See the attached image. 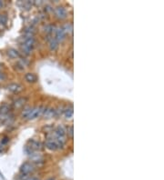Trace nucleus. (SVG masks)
<instances>
[{"label": "nucleus", "instance_id": "f257e3e1", "mask_svg": "<svg viewBox=\"0 0 164 180\" xmlns=\"http://www.w3.org/2000/svg\"><path fill=\"white\" fill-rule=\"evenodd\" d=\"M35 43H36V41L33 37H26V38L25 39V41L23 42L22 46H21L22 50L25 52V54H26V55L31 54V51L35 46Z\"/></svg>", "mask_w": 164, "mask_h": 180}, {"label": "nucleus", "instance_id": "f03ea898", "mask_svg": "<svg viewBox=\"0 0 164 180\" xmlns=\"http://www.w3.org/2000/svg\"><path fill=\"white\" fill-rule=\"evenodd\" d=\"M43 109H44V108H41V107H38V108H32L31 111H30V113H29V115L27 116L26 119H28V120H32V119H35V118L38 117L39 116H41V115L43 114V112H44Z\"/></svg>", "mask_w": 164, "mask_h": 180}, {"label": "nucleus", "instance_id": "7ed1b4c3", "mask_svg": "<svg viewBox=\"0 0 164 180\" xmlns=\"http://www.w3.org/2000/svg\"><path fill=\"white\" fill-rule=\"evenodd\" d=\"M33 170H34V166L31 163H28V162L23 164L20 168V172L23 176H26L28 174H30Z\"/></svg>", "mask_w": 164, "mask_h": 180}, {"label": "nucleus", "instance_id": "20e7f679", "mask_svg": "<svg viewBox=\"0 0 164 180\" xmlns=\"http://www.w3.org/2000/svg\"><path fill=\"white\" fill-rule=\"evenodd\" d=\"M55 14L57 18L59 19H65L68 16L67 11L63 7H57L55 8Z\"/></svg>", "mask_w": 164, "mask_h": 180}, {"label": "nucleus", "instance_id": "39448f33", "mask_svg": "<svg viewBox=\"0 0 164 180\" xmlns=\"http://www.w3.org/2000/svg\"><path fill=\"white\" fill-rule=\"evenodd\" d=\"M65 37H66V33L64 32L63 28H62V27H58V28L56 30V37H55V38H56L57 41L59 43V42L63 41V40L65 39Z\"/></svg>", "mask_w": 164, "mask_h": 180}, {"label": "nucleus", "instance_id": "423d86ee", "mask_svg": "<svg viewBox=\"0 0 164 180\" xmlns=\"http://www.w3.org/2000/svg\"><path fill=\"white\" fill-rule=\"evenodd\" d=\"M46 147L48 149H49L50 151H55V150H57L58 148V146L57 144V142L55 141V139L53 138H49L46 141Z\"/></svg>", "mask_w": 164, "mask_h": 180}, {"label": "nucleus", "instance_id": "0eeeda50", "mask_svg": "<svg viewBox=\"0 0 164 180\" xmlns=\"http://www.w3.org/2000/svg\"><path fill=\"white\" fill-rule=\"evenodd\" d=\"M22 88H23L22 86L19 85V84H17V83H12V84L7 86L8 91H10L12 93H18V92L21 91Z\"/></svg>", "mask_w": 164, "mask_h": 180}, {"label": "nucleus", "instance_id": "6e6552de", "mask_svg": "<svg viewBox=\"0 0 164 180\" xmlns=\"http://www.w3.org/2000/svg\"><path fill=\"white\" fill-rule=\"evenodd\" d=\"M26 102V97H19L17 100H15V102L13 103V106L15 108H20L22 107H24V105Z\"/></svg>", "mask_w": 164, "mask_h": 180}, {"label": "nucleus", "instance_id": "1a4fd4ad", "mask_svg": "<svg viewBox=\"0 0 164 180\" xmlns=\"http://www.w3.org/2000/svg\"><path fill=\"white\" fill-rule=\"evenodd\" d=\"M7 114H10V107L7 103H3L0 106V116H6Z\"/></svg>", "mask_w": 164, "mask_h": 180}, {"label": "nucleus", "instance_id": "9d476101", "mask_svg": "<svg viewBox=\"0 0 164 180\" xmlns=\"http://www.w3.org/2000/svg\"><path fill=\"white\" fill-rule=\"evenodd\" d=\"M56 115V110L53 108H48V109H45L43 112V116L45 118H50L53 117V116Z\"/></svg>", "mask_w": 164, "mask_h": 180}, {"label": "nucleus", "instance_id": "9b49d317", "mask_svg": "<svg viewBox=\"0 0 164 180\" xmlns=\"http://www.w3.org/2000/svg\"><path fill=\"white\" fill-rule=\"evenodd\" d=\"M25 79L29 83H34L37 81V76L33 73H26L25 75Z\"/></svg>", "mask_w": 164, "mask_h": 180}, {"label": "nucleus", "instance_id": "f8f14e48", "mask_svg": "<svg viewBox=\"0 0 164 180\" xmlns=\"http://www.w3.org/2000/svg\"><path fill=\"white\" fill-rule=\"evenodd\" d=\"M58 47V42L57 41V39L55 37H52L49 41V48L51 51H55Z\"/></svg>", "mask_w": 164, "mask_h": 180}, {"label": "nucleus", "instance_id": "ddd939ff", "mask_svg": "<svg viewBox=\"0 0 164 180\" xmlns=\"http://www.w3.org/2000/svg\"><path fill=\"white\" fill-rule=\"evenodd\" d=\"M7 55H8L9 57H11V58H18V57L20 56L19 53H18L16 49H13V48H11V49H9V50L7 51Z\"/></svg>", "mask_w": 164, "mask_h": 180}, {"label": "nucleus", "instance_id": "4468645a", "mask_svg": "<svg viewBox=\"0 0 164 180\" xmlns=\"http://www.w3.org/2000/svg\"><path fill=\"white\" fill-rule=\"evenodd\" d=\"M62 28H63V30H64V32L66 33V35H67V34H70V33H72L73 27H72V25L69 24V23L66 24L64 26H62Z\"/></svg>", "mask_w": 164, "mask_h": 180}, {"label": "nucleus", "instance_id": "2eb2a0df", "mask_svg": "<svg viewBox=\"0 0 164 180\" xmlns=\"http://www.w3.org/2000/svg\"><path fill=\"white\" fill-rule=\"evenodd\" d=\"M64 115L66 116V118H71L73 116V108H67L64 112Z\"/></svg>", "mask_w": 164, "mask_h": 180}, {"label": "nucleus", "instance_id": "dca6fc26", "mask_svg": "<svg viewBox=\"0 0 164 180\" xmlns=\"http://www.w3.org/2000/svg\"><path fill=\"white\" fill-rule=\"evenodd\" d=\"M31 108H26V109H24V111L22 112V117L24 118H26L27 117V116L29 115V113H30V111H31Z\"/></svg>", "mask_w": 164, "mask_h": 180}, {"label": "nucleus", "instance_id": "f3484780", "mask_svg": "<svg viewBox=\"0 0 164 180\" xmlns=\"http://www.w3.org/2000/svg\"><path fill=\"white\" fill-rule=\"evenodd\" d=\"M68 135H69L70 138H73V127H69L68 129Z\"/></svg>", "mask_w": 164, "mask_h": 180}, {"label": "nucleus", "instance_id": "a211bd4d", "mask_svg": "<svg viewBox=\"0 0 164 180\" xmlns=\"http://www.w3.org/2000/svg\"><path fill=\"white\" fill-rule=\"evenodd\" d=\"M8 141H9L8 138H7V137H5V138H3V140L1 141V144H2V145H6Z\"/></svg>", "mask_w": 164, "mask_h": 180}, {"label": "nucleus", "instance_id": "6ab92c4d", "mask_svg": "<svg viewBox=\"0 0 164 180\" xmlns=\"http://www.w3.org/2000/svg\"><path fill=\"white\" fill-rule=\"evenodd\" d=\"M4 6H5L4 1H2V0H0V9L3 8V7H4Z\"/></svg>", "mask_w": 164, "mask_h": 180}, {"label": "nucleus", "instance_id": "aec40b11", "mask_svg": "<svg viewBox=\"0 0 164 180\" xmlns=\"http://www.w3.org/2000/svg\"><path fill=\"white\" fill-rule=\"evenodd\" d=\"M29 180H39V179H38V178H30Z\"/></svg>", "mask_w": 164, "mask_h": 180}, {"label": "nucleus", "instance_id": "412c9836", "mask_svg": "<svg viewBox=\"0 0 164 180\" xmlns=\"http://www.w3.org/2000/svg\"><path fill=\"white\" fill-rule=\"evenodd\" d=\"M48 180H55V178H54V177H50V178H49Z\"/></svg>", "mask_w": 164, "mask_h": 180}]
</instances>
